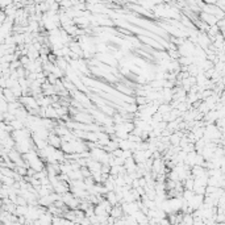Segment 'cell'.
I'll return each mask as SVG.
<instances>
[{"label": "cell", "mask_w": 225, "mask_h": 225, "mask_svg": "<svg viewBox=\"0 0 225 225\" xmlns=\"http://www.w3.org/2000/svg\"><path fill=\"white\" fill-rule=\"evenodd\" d=\"M75 121H78V122H80V124H83V122H91L92 121V117H91L90 115H86V113H77L75 115Z\"/></svg>", "instance_id": "7a4b0ae2"}, {"label": "cell", "mask_w": 225, "mask_h": 225, "mask_svg": "<svg viewBox=\"0 0 225 225\" xmlns=\"http://www.w3.org/2000/svg\"><path fill=\"white\" fill-rule=\"evenodd\" d=\"M170 141L173 142L174 145H178L179 142H180V134L178 136V134H174V136H171L170 137Z\"/></svg>", "instance_id": "3957f363"}, {"label": "cell", "mask_w": 225, "mask_h": 225, "mask_svg": "<svg viewBox=\"0 0 225 225\" xmlns=\"http://www.w3.org/2000/svg\"><path fill=\"white\" fill-rule=\"evenodd\" d=\"M47 144H50V146L53 148H59L62 146V138L59 136H54V134H50L49 138H47Z\"/></svg>", "instance_id": "6da1fadb"}, {"label": "cell", "mask_w": 225, "mask_h": 225, "mask_svg": "<svg viewBox=\"0 0 225 225\" xmlns=\"http://www.w3.org/2000/svg\"><path fill=\"white\" fill-rule=\"evenodd\" d=\"M120 211H121L120 208H113V210H112V215H113V216H119Z\"/></svg>", "instance_id": "277c9868"}]
</instances>
